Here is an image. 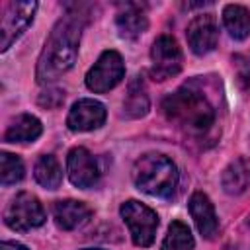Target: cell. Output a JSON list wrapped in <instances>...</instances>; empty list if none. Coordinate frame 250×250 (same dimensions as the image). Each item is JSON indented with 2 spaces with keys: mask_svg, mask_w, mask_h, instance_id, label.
<instances>
[{
  "mask_svg": "<svg viewBox=\"0 0 250 250\" xmlns=\"http://www.w3.org/2000/svg\"><path fill=\"white\" fill-rule=\"evenodd\" d=\"M86 21L88 16L76 6V10L68 12L53 25L37 59L35 78L39 84H49L74 66Z\"/></svg>",
  "mask_w": 250,
  "mask_h": 250,
  "instance_id": "cell-1",
  "label": "cell"
},
{
  "mask_svg": "<svg viewBox=\"0 0 250 250\" xmlns=\"http://www.w3.org/2000/svg\"><path fill=\"white\" fill-rule=\"evenodd\" d=\"M162 113L172 125L193 137L205 135L215 123L213 104L193 84H186L166 96L162 100Z\"/></svg>",
  "mask_w": 250,
  "mask_h": 250,
  "instance_id": "cell-2",
  "label": "cell"
},
{
  "mask_svg": "<svg viewBox=\"0 0 250 250\" xmlns=\"http://www.w3.org/2000/svg\"><path fill=\"white\" fill-rule=\"evenodd\" d=\"M133 182L137 189L152 197L168 199L178 189V168L176 164L158 152L143 154L133 166Z\"/></svg>",
  "mask_w": 250,
  "mask_h": 250,
  "instance_id": "cell-3",
  "label": "cell"
},
{
  "mask_svg": "<svg viewBox=\"0 0 250 250\" xmlns=\"http://www.w3.org/2000/svg\"><path fill=\"white\" fill-rule=\"evenodd\" d=\"M119 213L129 227V232H131L135 246L146 248L154 242V234H156V227H158V215L150 207H146L145 203H141L137 199H129L119 207Z\"/></svg>",
  "mask_w": 250,
  "mask_h": 250,
  "instance_id": "cell-4",
  "label": "cell"
},
{
  "mask_svg": "<svg viewBox=\"0 0 250 250\" xmlns=\"http://www.w3.org/2000/svg\"><path fill=\"white\" fill-rule=\"evenodd\" d=\"M4 223L12 230H31L45 223V209L33 193L21 191L8 203L4 211Z\"/></svg>",
  "mask_w": 250,
  "mask_h": 250,
  "instance_id": "cell-5",
  "label": "cell"
},
{
  "mask_svg": "<svg viewBox=\"0 0 250 250\" xmlns=\"http://www.w3.org/2000/svg\"><path fill=\"white\" fill-rule=\"evenodd\" d=\"M125 76V64H123V59L117 51L109 49V51H104L100 55V59L94 62V66L86 72V88L90 92H96V94H104V92H109L111 88H115Z\"/></svg>",
  "mask_w": 250,
  "mask_h": 250,
  "instance_id": "cell-6",
  "label": "cell"
},
{
  "mask_svg": "<svg viewBox=\"0 0 250 250\" xmlns=\"http://www.w3.org/2000/svg\"><path fill=\"white\" fill-rule=\"evenodd\" d=\"M184 55L172 35H158L150 47V76L158 82L176 76L182 70Z\"/></svg>",
  "mask_w": 250,
  "mask_h": 250,
  "instance_id": "cell-7",
  "label": "cell"
},
{
  "mask_svg": "<svg viewBox=\"0 0 250 250\" xmlns=\"http://www.w3.org/2000/svg\"><path fill=\"white\" fill-rule=\"evenodd\" d=\"M37 2H6L0 18V51H8L12 43L33 21Z\"/></svg>",
  "mask_w": 250,
  "mask_h": 250,
  "instance_id": "cell-8",
  "label": "cell"
},
{
  "mask_svg": "<svg viewBox=\"0 0 250 250\" xmlns=\"http://www.w3.org/2000/svg\"><path fill=\"white\" fill-rule=\"evenodd\" d=\"M66 172L70 182L80 188L88 189L94 188L100 180V168L94 154L84 146H74L66 156Z\"/></svg>",
  "mask_w": 250,
  "mask_h": 250,
  "instance_id": "cell-9",
  "label": "cell"
},
{
  "mask_svg": "<svg viewBox=\"0 0 250 250\" xmlns=\"http://www.w3.org/2000/svg\"><path fill=\"white\" fill-rule=\"evenodd\" d=\"M186 37H188V45L189 49L203 57L207 53H211L217 47L219 41V27H217V20L213 14H199L195 16L186 29Z\"/></svg>",
  "mask_w": 250,
  "mask_h": 250,
  "instance_id": "cell-10",
  "label": "cell"
},
{
  "mask_svg": "<svg viewBox=\"0 0 250 250\" xmlns=\"http://www.w3.org/2000/svg\"><path fill=\"white\" fill-rule=\"evenodd\" d=\"M104 121H105V105L94 98H82L74 102L66 117L68 129L76 133L100 129Z\"/></svg>",
  "mask_w": 250,
  "mask_h": 250,
  "instance_id": "cell-11",
  "label": "cell"
},
{
  "mask_svg": "<svg viewBox=\"0 0 250 250\" xmlns=\"http://www.w3.org/2000/svg\"><path fill=\"white\" fill-rule=\"evenodd\" d=\"M117 31L123 39L135 41L148 29V18L145 4L139 2H125L119 6V12L115 16Z\"/></svg>",
  "mask_w": 250,
  "mask_h": 250,
  "instance_id": "cell-12",
  "label": "cell"
},
{
  "mask_svg": "<svg viewBox=\"0 0 250 250\" xmlns=\"http://www.w3.org/2000/svg\"><path fill=\"white\" fill-rule=\"evenodd\" d=\"M189 213H191V219H193L199 234L209 240L215 238V234L219 232V219H217L215 207H213L211 199L207 197V193L195 191L189 197Z\"/></svg>",
  "mask_w": 250,
  "mask_h": 250,
  "instance_id": "cell-13",
  "label": "cell"
},
{
  "mask_svg": "<svg viewBox=\"0 0 250 250\" xmlns=\"http://www.w3.org/2000/svg\"><path fill=\"white\" fill-rule=\"evenodd\" d=\"M92 217V209L76 199H61L53 205V219L59 229L62 230H74L86 225Z\"/></svg>",
  "mask_w": 250,
  "mask_h": 250,
  "instance_id": "cell-14",
  "label": "cell"
},
{
  "mask_svg": "<svg viewBox=\"0 0 250 250\" xmlns=\"http://www.w3.org/2000/svg\"><path fill=\"white\" fill-rule=\"evenodd\" d=\"M221 186H223L225 193H229V195L244 193L250 186V160L248 158L232 160L221 176Z\"/></svg>",
  "mask_w": 250,
  "mask_h": 250,
  "instance_id": "cell-15",
  "label": "cell"
},
{
  "mask_svg": "<svg viewBox=\"0 0 250 250\" xmlns=\"http://www.w3.org/2000/svg\"><path fill=\"white\" fill-rule=\"evenodd\" d=\"M43 133L41 121L31 113H20L6 129L4 141L6 143H33Z\"/></svg>",
  "mask_w": 250,
  "mask_h": 250,
  "instance_id": "cell-16",
  "label": "cell"
},
{
  "mask_svg": "<svg viewBox=\"0 0 250 250\" xmlns=\"http://www.w3.org/2000/svg\"><path fill=\"white\" fill-rule=\"evenodd\" d=\"M148 107H150V100L146 94V86H145L141 76H135V80L129 84L127 96L123 100V115L137 119V117L146 115Z\"/></svg>",
  "mask_w": 250,
  "mask_h": 250,
  "instance_id": "cell-17",
  "label": "cell"
},
{
  "mask_svg": "<svg viewBox=\"0 0 250 250\" xmlns=\"http://www.w3.org/2000/svg\"><path fill=\"white\" fill-rule=\"evenodd\" d=\"M223 23L232 39L242 41L250 35V10L240 4H227L223 10Z\"/></svg>",
  "mask_w": 250,
  "mask_h": 250,
  "instance_id": "cell-18",
  "label": "cell"
},
{
  "mask_svg": "<svg viewBox=\"0 0 250 250\" xmlns=\"http://www.w3.org/2000/svg\"><path fill=\"white\" fill-rule=\"evenodd\" d=\"M33 176L37 184H41L47 189H57L62 182V170L59 160L53 154H41L33 166Z\"/></svg>",
  "mask_w": 250,
  "mask_h": 250,
  "instance_id": "cell-19",
  "label": "cell"
},
{
  "mask_svg": "<svg viewBox=\"0 0 250 250\" xmlns=\"http://www.w3.org/2000/svg\"><path fill=\"white\" fill-rule=\"evenodd\" d=\"M193 236L186 223L172 221L168 227V232L162 240L160 250H193Z\"/></svg>",
  "mask_w": 250,
  "mask_h": 250,
  "instance_id": "cell-20",
  "label": "cell"
},
{
  "mask_svg": "<svg viewBox=\"0 0 250 250\" xmlns=\"http://www.w3.org/2000/svg\"><path fill=\"white\" fill-rule=\"evenodd\" d=\"M23 162L20 160V156L12 154V152H2L0 154V182L2 186H12L18 184L23 178Z\"/></svg>",
  "mask_w": 250,
  "mask_h": 250,
  "instance_id": "cell-21",
  "label": "cell"
},
{
  "mask_svg": "<svg viewBox=\"0 0 250 250\" xmlns=\"http://www.w3.org/2000/svg\"><path fill=\"white\" fill-rule=\"evenodd\" d=\"M37 102H39V105H43L47 109H55L64 102V92L59 90V88H49L39 96Z\"/></svg>",
  "mask_w": 250,
  "mask_h": 250,
  "instance_id": "cell-22",
  "label": "cell"
},
{
  "mask_svg": "<svg viewBox=\"0 0 250 250\" xmlns=\"http://www.w3.org/2000/svg\"><path fill=\"white\" fill-rule=\"evenodd\" d=\"M0 250H27L23 244H20V242H12V240H4L2 244H0Z\"/></svg>",
  "mask_w": 250,
  "mask_h": 250,
  "instance_id": "cell-23",
  "label": "cell"
},
{
  "mask_svg": "<svg viewBox=\"0 0 250 250\" xmlns=\"http://www.w3.org/2000/svg\"><path fill=\"white\" fill-rule=\"evenodd\" d=\"M225 250H250V244H227Z\"/></svg>",
  "mask_w": 250,
  "mask_h": 250,
  "instance_id": "cell-24",
  "label": "cell"
},
{
  "mask_svg": "<svg viewBox=\"0 0 250 250\" xmlns=\"http://www.w3.org/2000/svg\"><path fill=\"white\" fill-rule=\"evenodd\" d=\"M84 250H102V248H84Z\"/></svg>",
  "mask_w": 250,
  "mask_h": 250,
  "instance_id": "cell-25",
  "label": "cell"
}]
</instances>
